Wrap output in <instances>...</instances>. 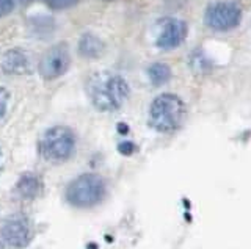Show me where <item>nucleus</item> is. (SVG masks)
I'll return each mask as SVG.
<instances>
[{"mask_svg": "<svg viewBox=\"0 0 251 249\" xmlns=\"http://www.w3.org/2000/svg\"><path fill=\"white\" fill-rule=\"evenodd\" d=\"M0 68L6 74L11 75H21L31 71V61L22 49H11L8 50L0 60Z\"/></svg>", "mask_w": 251, "mask_h": 249, "instance_id": "9", "label": "nucleus"}, {"mask_svg": "<svg viewBox=\"0 0 251 249\" xmlns=\"http://www.w3.org/2000/svg\"><path fill=\"white\" fill-rule=\"evenodd\" d=\"M187 35H188L187 22L176 18H168L162 21V32L159 38H157L155 44L162 50H173L185 41Z\"/></svg>", "mask_w": 251, "mask_h": 249, "instance_id": "8", "label": "nucleus"}, {"mask_svg": "<svg viewBox=\"0 0 251 249\" xmlns=\"http://www.w3.org/2000/svg\"><path fill=\"white\" fill-rule=\"evenodd\" d=\"M185 118V104L176 94L163 92L157 96L149 108V124L160 134H170L182 126Z\"/></svg>", "mask_w": 251, "mask_h": 249, "instance_id": "2", "label": "nucleus"}, {"mask_svg": "<svg viewBox=\"0 0 251 249\" xmlns=\"http://www.w3.org/2000/svg\"><path fill=\"white\" fill-rule=\"evenodd\" d=\"M21 3H31V2H35V0H19Z\"/></svg>", "mask_w": 251, "mask_h": 249, "instance_id": "17", "label": "nucleus"}, {"mask_svg": "<svg viewBox=\"0 0 251 249\" xmlns=\"http://www.w3.org/2000/svg\"><path fill=\"white\" fill-rule=\"evenodd\" d=\"M8 99H10V96H8V91L3 87H0V119H2L5 116V113H6Z\"/></svg>", "mask_w": 251, "mask_h": 249, "instance_id": "14", "label": "nucleus"}, {"mask_svg": "<svg viewBox=\"0 0 251 249\" xmlns=\"http://www.w3.org/2000/svg\"><path fill=\"white\" fill-rule=\"evenodd\" d=\"M46 2L50 10L60 11V10H66V8H71V6L77 5L80 0H46Z\"/></svg>", "mask_w": 251, "mask_h": 249, "instance_id": "13", "label": "nucleus"}, {"mask_svg": "<svg viewBox=\"0 0 251 249\" xmlns=\"http://www.w3.org/2000/svg\"><path fill=\"white\" fill-rule=\"evenodd\" d=\"M86 94L100 112H115L121 108L130 94L129 83L115 72L102 71L86 80Z\"/></svg>", "mask_w": 251, "mask_h": 249, "instance_id": "1", "label": "nucleus"}, {"mask_svg": "<svg viewBox=\"0 0 251 249\" xmlns=\"http://www.w3.org/2000/svg\"><path fill=\"white\" fill-rule=\"evenodd\" d=\"M14 8V0H0V18L8 16Z\"/></svg>", "mask_w": 251, "mask_h": 249, "instance_id": "15", "label": "nucleus"}, {"mask_svg": "<svg viewBox=\"0 0 251 249\" xmlns=\"http://www.w3.org/2000/svg\"><path fill=\"white\" fill-rule=\"evenodd\" d=\"M107 186L98 174H83L74 179L66 188V201L78 208H90L100 204L105 198Z\"/></svg>", "mask_w": 251, "mask_h": 249, "instance_id": "3", "label": "nucleus"}, {"mask_svg": "<svg viewBox=\"0 0 251 249\" xmlns=\"http://www.w3.org/2000/svg\"><path fill=\"white\" fill-rule=\"evenodd\" d=\"M31 237V223L21 213L8 216L0 224V249H22L30 243Z\"/></svg>", "mask_w": 251, "mask_h": 249, "instance_id": "6", "label": "nucleus"}, {"mask_svg": "<svg viewBox=\"0 0 251 249\" xmlns=\"http://www.w3.org/2000/svg\"><path fill=\"white\" fill-rule=\"evenodd\" d=\"M71 66V55L69 49L65 43L55 44L52 49H49L44 57L39 61V74L46 80H53L58 79Z\"/></svg>", "mask_w": 251, "mask_h": 249, "instance_id": "7", "label": "nucleus"}, {"mask_svg": "<svg viewBox=\"0 0 251 249\" xmlns=\"http://www.w3.org/2000/svg\"><path fill=\"white\" fill-rule=\"evenodd\" d=\"M243 10L234 0H218L212 2L204 13V24L214 32H229L239 27Z\"/></svg>", "mask_w": 251, "mask_h": 249, "instance_id": "5", "label": "nucleus"}, {"mask_svg": "<svg viewBox=\"0 0 251 249\" xmlns=\"http://www.w3.org/2000/svg\"><path fill=\"white\" fill-rule=\"evenodd\" d=\"M75 151V135L69 127L55 126L47 129L39 139V152L47 161L61 163L73 157Z\"/></svg>", "mask_w": 251, "mask_h": 249, "instance_id": "4", "label": "nucleus"}, {"mask_svg": "<svg viewBox=\"0 0 251 249\" xmlns=\"http://www.w3.org/2000/svg\"><path fill=\"white\" fill-rule=\"evenodd\" d=\"M118 149H120V152L124 154V155H130L133 151H135V146H133L132 143H129V141H124V143H121L120 146H118Z\"/></svg>", "mask_w": 251, "mask_h": 249, "instance_id": "16", "label": "nucleus"}, {"mask_svg": "<svg viewBox=\"0 0 251 249\" xmlns=\"http://www.w3.org/2000/svg\"><path fill=\"white\" fill-rule=\"evenodd\" d=\"M105 50V44L100 41V38L93 33L82 35L78 41V53L85 58H99Z\"/></svg>", "mask_w": 251, "mask_h": 249, "instance_id": "11", "label": "nucleus"}, {"mask_svg": "<svg viewBox=\"0 0 251 249\" xmlns=\"http://www.w3.org/2000/svg\"><path fill=\"white\" fill-rule=\"evenodd\" d=\"M0 157H2V151H0Z\"/></svg>", "mask_w": 251, "mask_h": 249, "instance_id": "18", "label": "nucleus"}, {"mask_svg": "<svg viewBox=\"0 0 251 249\" xmlns=\"http://www.w3.org/2000/svg\"><path fill=\"white\" fill-rule=\"evenodd\" d=\"M41 190H43V181L39 179V176L33 173H27L21 176L18 183H16V193L22 199H33L41 193Z\"/></svg>", "mask_w": 251, "mask_h": 249, "instance_id": "10", "label": "nucleus"}, {"mask_svg": "<svg viewBox=\"0 0 251 249\" xmlns=\"http://www.w3.org/2000/svg\"><path fill=\"white\" fill-rule=\"evenodd\" d=\"M148 77L154 87H162L171 79V69L165 63H154L148 69Z\"/></svg>", "mask_w": 251, "mask_h": 249, "instance_id": "12", "label": "nucleus"}]
</instances>
